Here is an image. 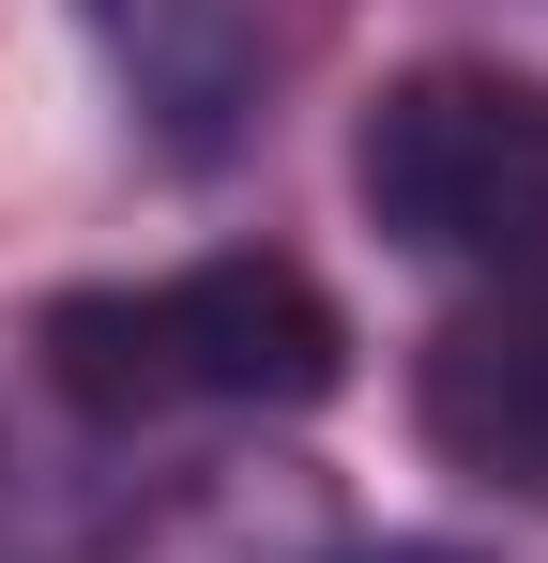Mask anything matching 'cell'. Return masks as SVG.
Here are the masks:
<instances>
[{
  "label": "cell",
  "mask_w": 548,
  "mask_h": 563,
  "mask_svg": "<svg viewBox=\"0 0 548 563\" xmlns=\"http://www.w3.org/2000/svg\"><path fill=\"white\" fill-rule=\"evenodd\" d=\"M31 366L91 442H153V427H244V411H320L351 380L336 289L274 244H213L168 275H91L31 320Z\"/></svg>",
  "instance_id": "6da1fadb"
},
{
  "label": "cell",
  "mask_w": 548,
  "mask_h": 563,
  "mask_svg": "<svg viewBox=\"0 0 548 563\" xmlns=\"http://www.w3.org/2000/svg\"><path fill=\"white\" fill-rule=\"evenodd\" d=\"M351 198L442 289H548V77L412 62L351 122Z\"/></svg>",
  "instance_id": "7a4b0ae2"
},
{
  "label": "cell",
  "mask_w": 548,
  "mask_h": 563,
  "mask_svg": "<svg viewBox=\"0 0 548 563\" xmlns=\"http://www.w3.org/2000/svg\"><path fill=\"white\" fill-rule=\"evenodd\" d=\"M77 15H91V62H107L122 122H138L168 168L260 153L274 92H289V62H305V0H77Z\"/></svg>",
  "instance_id": "3957f363"
},
{
  "label": "cell",
  "mask_w": 548,
  "mask_h": 563,
  "mask_svg": "<svg viewBox=\"0 0 548 563\" xmlns=\"http://www.w3.org/2000/svg\"><path fill=\"white\" fill-rule=\"evenodd\" d=\"M412 427L487 503H548V289H457L412 351Z\"/></svg>",
  "instance_id": "277c9868"
},
{
  "label": "cell",
  "mask_w": 548,
  "mask_h": 563,
  "mask_svg": "<svg viewBox=\"0 0 548 563\" xmlns=\"http://www.w3.org/2000/svg\"><path fill=\"white\" fill-rule=\"evenodd\" d=\"M320 563H472V549H427V533H381V549H320Z\"/></svg>",
  "instance_id": "5b68a950"
},
{
  "label": "cell",
  "mask_w": 548,
  "mask_h": 563,
  "mask_svg": "<svg viewBox=\"0 0 548 563\" xmlns=\"http://www.w3.org/2000/svg\"><path fill=\"white\" fill-rule=\"evenodd\" d=\"M0 472H15V442H0Z\"/></svg>",
  "instance_id": "8992f818"
}]
</instances>
